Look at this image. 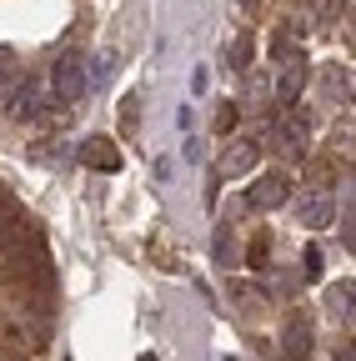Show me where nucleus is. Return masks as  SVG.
I'll use <instances>...</instances> for the list:
<instances>
[{"label":"nucleus","mask_w":356,"mask_h":361,"mask_svg":"<svg viewBox=\"0 0 356 361\" xmlns=\"http://www.w3.org/2000/svg\"><path fill=\"white\" fill-rule=\"evenodd\" d=\"M286 201H291L286 171H266V176H256L251 186H246V206H251V211H276V206H286Z\"/></svg>","instance_id":"nucleus-1"},{"label":"nucleus","mask_w":356,"mask_h":361,"mask_svg":"<svg viewBox=\"0 0 356 361\" xmlns=\"http://www.w3.org/2000/svg\"><path fill=\"white\" fill-rule=\"evenodd\" d=\"M80 96H85V66H80V56H61L56 61V101L75 106Z\"/></svg>","instance_id":"nucleus-2"},{"label":"nucleus","mask_w":356,"mask_h":361,"mask_svg":"<svg viewBox=\"0 0 356 361\" xmlns=\"http://www.w3.org/2000/svg\"><path fill=\"white\" fill-rule=\"evenodd\" d=\"M256 166H261V146H256V141H236L226 156H221V171H216V176L236 180V176H251Z\"/></svg>","instance_id":"nucleus-3"},{"label":"nucleus","mask_w":356,"mask_h":361,"mask_svg":"<svg viewBox=\"0 0 356 361\" xmlns=\"http://www.w3.org/2000/svg\"><path fill=\"white\" fill-rule=\"evenodd\" d=\"M80 166L91 171H121V151L111 135H91V141H80Z\"/></svg>","instance_id":"nucleus-4"},{"label":"nucleus","mask_w":356,"mask_h":361,"mask_svg":"<svg viewBox=\"0 0 356 361\" xmlns=\"http://www.w3.org/2000/svg\"><path fill=\"white\" fill-rule=\"evenodd\" d=\"M331 221H336V201H331L326 191H311V196L301 201V226H311V231H326Z\"/></svg>","instance_id":"nucleus-5"},{"label":"nucleus","mask_w":356,"mask_h":361,"mask_svg":"<svg viewBox=\"0 0 356 361\" xmlns=\"http://www.w3.org/2000/svg\"><path fill=\"white\" fill-rule=\"evenodd\" d=\"M6 116H16V121H35L40 116V96H35L30 80L25 85H6Z\"/></svg>","instance_id":"nucleus-6"},{"label":"nucleus","mask_w":356,"mask_h":361,"mask_svg":"<svg viewBox=\"0 0 356 361\" xmlns=\"http://www.w3.org/2000/svg\"><path fill=\"white\" fill-rule=\"evenodd\" d=\"M286 356L291 361H306L311 356V326H306L301 311H291V322H286Z\"/></svg>","instance_id":"nucleus-7"},{"label":"nucleus","mask_w":356,"mask_h":361,"mask_svg":"<svg viewBox=\"0 0 356 361\" xmlns=\"http://www.w3.org/2000/svg\"><path fill=\"white\" fill-rule=\"evenodd\" d=\"M276 135H281V146H286V151H301V141H306V121H301V116H286Z\"/></svg>","instance_id":"nucleus-8"},{"label":"nucleus","mask_w":356,"mask_h":361,"mask_svg":"<svg viewBox=\"0 0 356 361\" xmlns=\"http://www.w3.org/2000/svg\"><path fill=\"white\" fill-rule=\"evenodd\" d=\"M246 266H251V271H266V266H271V236H256V241L246 246Z\"/></svg>","instance_id":"nucleus-9"},{"label":"nucleus","mask_w":356,"mask_h":361,"mask_svg":"<svg viewBox=\"0 0 356 361\" xmlns=\"http://www.w3.org/2000/svg\"><path fill=\"white\" fill-rule=\"evenodd\" d=\"M281 106H296V96H301V61L296 66H286V75H281Z\"/></svg>","instance_id":"nucleus-10"},{"label":"nucleus","mask_w":356,"mask_h":361,"mask_svg":"<svg viewBox=\"0 0 356 361\" xmlns=\"http://www.w3.org/2000/svg\"><path fill=\"white\" fill-rule=\"evenodd\" d=\"M231 296H236L241 311H256V301H261V291H256L251 281H231Z\"/></svg>","instance_id":"nucleus-11"},{"label":"nucleus","mask_w":356,"mask_h":361,"mask_svg":"<svg viewBox=\"0 0 356 361\" xmlns=\"http://www.w3.org/2000/svg\"><path fill=\"white\" fill-rule=\"evenodd\" d=\"M301 276H306V281H321V251H317V246L301 251Z\"/></svg>","instance_id":"nucleus-12"},{"label":"nucleus","mask_w":356,"mask_h":361,"mask_svg":"<svg viewBox=\"0 0 356 361\" xmlns=\"http://www.w3.org/2000/svg\"><path fill=\"white\" fill-rule=\"evenodd\" d=\"M216 261H221V266H236V241H231V231H216Z\"/></svg>","instance_id":"nucleus-13"},{"label":"nucleus","mask_w":356,"mask_h":361,"mask_svg":"<svg viewBox=\"0 0 356 361\" xmlns=\"http://www.w3.org/2000/svg\"><path fill=\"white\" fill-rule=\"evenodd\" d=\"M331 316H351V281L331 286Z\"/></svg>","instance_id":"nucleus-14"},{"label":"nucleus","mask_w":356,"mask_h":361,"mask_svg":"<svg viewBox=\"0 0 356 361\" xmlns=\"http://www.w3.org/2000/svg\"><path fill=\"white\" fill-rule=\"evenodd\" d=\"M251 51H256V45H251V35L231 40V66H236V71H246V66H251Z\"/></svg>","instance_id":"nucleus-15"},{"label":"nucleus","mask_w":356,"mask_h":361,"mask_svg":"<svg viewBox=\"0 0 356 361\" xmlns=\"http://www.w3.org/2000/svg\"><path fill=\"white\" fill-rule=\"evenodd\" d=\"M16 75H20L16 56H11V51H0V90H6V85H16Z\"/></svg>","instance_id":"nucleus-16"},{"label":"nucleus","mask_w":356,"mask_h":361,"mask_svg":"<svg viewBox=\"0 0 356 361\" xmlns=\"http://www.w3.org/2000/svg\"><path fill=\"white\" fill-rule=\"evenodd\" d=\"M231 126H236V106H221V111H216V130H221V135H226Z\"/></svg>","instance_id":"nucleus-17"},{"label":"nucleus","mask_w":356,"mask_h":361,"mask_svg":"<svg viewBox=\"0 0 356 361\" xmlns=\"http://www.w3.org/2000/svg\"><path fill=\"white\" fill-rule=\"evenodd\" d=\"M121 121H125V126H136V96H125V106H121Z\"/></svg>","instance_id":"nucleus-18"},{"label":"nucleus","mask_w":356,"mask_h":361,"mask_svg":"<svg viewBox=\"0 0 356 361\" xmlns=\"http://www.w3.org/2000/svg\"><path fill=\"white\" fill-rule=\"evenodd\" d=\"M336 361H351V346H346V351H336Z\"/></svg>","instance_id":"nucleus-19"},{"label":"nucleus","mask_w":356,"mask_h":361,"mask_svg":"<svg viewBox=\"0 0 356 361\" xmlns=\"http://www.w3.org/2000/svg\"><path fill=\"white\" fill-rule=\"evenodd\" d=\"M141 361H156V356H151V351H146V356H141Z\"/></svg>","instance_id":"nucleus-20"}]
</instances>
